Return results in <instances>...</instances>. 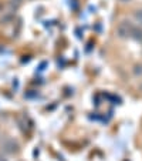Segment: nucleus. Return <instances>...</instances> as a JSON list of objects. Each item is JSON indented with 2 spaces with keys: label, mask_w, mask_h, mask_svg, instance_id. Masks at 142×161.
I'll list each match as a JSON object with an SVG mask.
<instances>
[{
  "label": "nucleus",
  "mask_w": 142,
  "mask_h": 161,
  "mask_svg": "<svg viewBox=\"0 0 142 161\" xmlns=\"http://www.w3.org/2000/svg\"><path fill=\"white\" fill-rule=\"evenodd\" d=\"M131 29H132V26L128 24V22H124L119 24V27H118V34H119L121 37H127L128 34L131 33Z\"/></svg>",
  "instance_id": "obj_1"
},
{
  "label": "nucleus",
  "mask_w": 142,
  "mask_h": 161,
  "mask_svg": "<svg viewBox=\"0 0 142 161\" xmlns=\"http://www.w3.org/2000/svg\"><path fill=\"white\" fill-rule=\"evenodd\" d=\"M135 19L138 20L139 24H142V10H138V12L135 13Z\"/></svg>",
  "instance_id": "obj_2"
}]
</instances>
